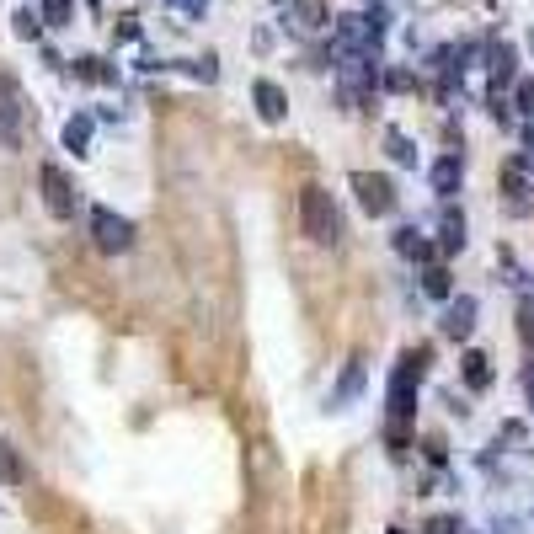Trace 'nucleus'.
Here are the masks:
<instances>
[{"mask_svg": "<svg viewBox=\"0 0 534 534\" xmlns=\"http://www.w3.org/2000/svg\"><path fill=\"white\" fill-rule=\"evenodd\" d=\"M422 364H428V353H406L396 374H390V390H385V406H390V444H406V422L417 412V385H422Z\"/></svg>", "mask_w": 534, "mask_h": 534, "instance_id": "obj_1", "label": "nucleus"}, {"mask_svg": "<svg viewBox=\"0 0 534 534\" xmlns=\"http://www.w3.org/2000/svg\"><path fill=\"white\" fill-rule=\"evenodd\" d=\"M300 230L310 235L316 246H337L342 241V214H337V198L326 187L310 182L300 193Z\"/></svg>", "mask_w": 534, "mask_h": 534, "instance_id": "obj_2", "label": "nucleus"}, {"mask_svg": "<svg viewBox=\"0 0 534 534\" xmlns=\"http://www.w3.org/2000/svg\"><path fill=\"white\" fill-rule=\"evenodd\" d=\"M27 139V97H22V81L0 70V145L6 150H22Z\"/></svg>", "mask_w": 534, "mask_h": 534, "instance_id": "obj_3", "label": "nucleus"}, {"mask_svg": "<svg viewBox=\"0 0 534 534\" xmlns=\"http://www.w3.org/2000/svg\"><path fill=\"white\" fill-rule=\"evenodd\" d=\"M374 86H380V59L374 54H353V59L337 65V91H342L348 107H364L374 97Z\"/></svg>", "mask_w": 534, "mask_h": 534, "instance_id": "obj_4", "label": "nucleus"}, {"mask_svg": "<svg viewBox=\"0 0 534 534\" xmlns=\"http://www.w3.org/2000/svg\"><path fill=\"white\" fill-rule=\"evenodd\" d=\"M91 241H97V251H107V257H118V251L134 246V219H123L113 209H91Z\"/></svg>", "mask_w": 534, "mask_h": 534, "instance_id": "obj_5", "label": "nucleus"}, {"mask_svg": "<svg viewBox=\"0 0 534 534\" xmlns=\"http://www.w3.org/2000/svg\"><path fill=\"white\" fill-rule=\"evenodd\" d=\"M38 187H43V209H49L54 219H75V203H81V193H75V182H70L54 161L38 171Z\"/></svg>", "mask_w": 534, "mask_h": 534, "instance_id": "obj_6", "label": "nucleus"}, {"mask_svg": "<svg viewBox=\"0 0 534 534\" xmlns=\"http://www.w3.org/2000/svg\"><path fill=\"white\" fill-rule=\"evenodd\" d=\"M353 193H358V203H364V214H374V219L396 214V182H390V177H374V171H353Z\"/></svg>", "mask_w": 534, "mask_h": 534, "instance_id": "obj_7", "label": "nucleus"}, {"mask_svg": "<svg viewBox=\"0 0 534 534\" xmlns=\"http://www.w3.org/2000/svg\"><path fill=\"white\" fill-rule=\"evenodd\" d=\"M284 22H289L300 38H316V33L332 27V0H289Z\"/></svg>", "mask_w": 534, "mask_h": 534, "instance_id": "obj_8", "label": "nucleus"}, {"mask_svg": "<svg viewBox=\"0 0 534 534\" xmlns=\"http://www.w3.org/2000/svg\"><path fill=\"white\" fill-rule=\"evenodd\" d=\"M428 182H433V193L449 203L454 193H460V182H465V161H460V155H438L433 171H428Z\"/></svg>", "mask_w": 534, "mask_h": 534, "instance_id": "obj_9", "label": "nucleus"}, {"mask_svg": "<svg viewBox=\"0 0 534 534\" xmlns=\"http://www.w3.org/2000/svg\"><path fill=\"white\" fill-rule=\"evenodd\" d=\"M251 102H257L262 123H284L289 118V97H284V86H278V81H257V86H251Z\"/></svg>", "mask_w": 534, "mask_h": 534, "instance_id": "obj_10", "label": "nucleus"}, {"mask_svg": "<svg viewBox=\"0 0 534 534\" xmlns=\"http://www.w3.org/2000/svg\"><path fill=\"white\" fill-rule=\"evenodd\" d=\"M470 332H476V300L460 294V300H449V310H444V337L449 342H465Z\"/></svg>", "mask_w": 534, "mask_h": 534, "instance_id": "obj_11", "label": "nucleus"}, {"mask_svg": "<svg viewBox=\"0 0 534 534\" xmlns=\"http://www.w3.org/2000/svg\"><path fill=\"white\" fill-rule=\"evenodd\" d=\"M460 374H465V385H470V390H486V385H492V358L470 348V353L460 358Z\"/></svg>", "mask_w": 534, "mask_h": 534, "instance_id": "obj_12", "label": "nucleus"}, {"mask_svg": "<svg viewBox=\"0 0 534 534\" xmlns=\"http://www.w3.org/2000/svg\"><path fill=\"white\" fill-rule=\"evenodd\" d=\"M438 241H444V251H460V246H465V214H460V209H444V214H438Z\"/></svg>", "mask_w": 534, "mask_h": 534, "instance_id": "obj_13", "label": "nucleus"}, {"mask_svg": "<svg viewBox=\"0 0 534 534\" xmlns=\"http://www.w3.org/2000/svg\"><path fill=\"white\" fill-rule=\"evenodd\" d=\"M422 294H428V300H454L449 267H438V262H428V267H422Z\"/></svg>", "mask_w": 534, "mask_h": 534, "instance_id": "obj_14", "label": "nucleus"}, {"mask_svg": "<svg viewBox=\"0 0 534 534\" xmlns=\"http://www.w3.org/2000/svg\"><path fill=\"white\" fill-rule=\"evenodd\" d=\"M358 390H364V364H348V369H342V380H337V390H332V406H353Z\"/></svg>", "mask_w": 534, "mask_h": 534, "instance_id": "obj_15", "label": "nucleus"}, {"mask_svg": "<svg viewBox=\"0 0 534 534\" xmlns=\"http://www.w3.org/2000/svg\"><path fill=\"white\" fill-rule=\"evenodd\" d=\"M27 481V465H22V454L0 438V486H22Z\"/></svg>", "mask_w": 534, "mask_h": 534, "instance_id": "obj_16", "label": "nucleus"}, {"mask_svg": "<svg viewBox=\"0 0 534 534\" xmlns=\"http://www.w3.org/2000/svg\"><path fill=\"white\" fill-rule=\"evenodd\" d=\"M396 251H401V257H417V262H433V246L422 241L412 225H401V230H396Z\"/></svg>", "mask_w": 534, "mask_h": 534, "instance_id": "obj_17", "label": "nucleus"}, {"mask_svg": "<svg viewBox=\"0 0 534 534\" xmlns=\"http://www.w3.org/2000/svg\"><path fill=\"white\" fill-rule=\"evenodd\" d=\"M86 145H91V113H75V118L65 123V150L86 155Z\"/></svg>", "mask_w": 534, "mask_h": 534, "instance_id": "obj_18", "label": "nucleus"}, {"mask_svg": "<svg viewBox=\"0 0 534 534\" xmlns=\"http://www.w3.org/2000/svg\"><path fill=\"white\" fill-rule=\"evenodd\" d=\"M513 65H518V54L508 49V43H497V49H492V86H497V91L513 81Z\"/></svg>", "mask_w": 534, "mask_h": 534, "instance_id": "obj_19", "label": "nucleus"}, {"mask_svg": "<svg viewBox=\"0 0 534 534\" xmlns=\"http://www.w3.org/2000/svg\"><path fill=\"white\" fill-rule=\"evenodd\" d=\"M385 150H390V161H396V166H417V145H412V139H406L401 129L385 134Z\"/></svg>", "mask_w": 534, "mask_h": 534, "instance_id": "obj_20", "label": "nucleus"}, {"mask_svg": "<svg viewBox=\"0 0 534 534\" xmlns=\"http://www.w3.org/2000/svg\"><path fill=\"white\" fill-rule=\"evenodd\" d=\"M75 75H81V81H97V86H113L118 81V70H107L102 59H75Z\"/></svg>", "mask_w": 534, "mask_h": 534, "instance_id": "obj_21", "label": "nucleus"}, {"mask_svg": "<svg viewBox=\"0 0 534 534\" xmlns=\"http://www.w3.org/2000/svg\"><path fill=\"white\" fill-rule=\"evenodd\" d=\"M49 27H70V17H75V0H43V11H38Z\"/></svg>", "mask_w": 534, "mask_h": 534, "instance_id": "obj_22", "label": "nucleus"}, {"mask_svg": "<svg viewBox=\"0 0 534 534\" xmlns=\"http://www.w3.org/2000/svg\"><path fill=\"white\" fill-rule=\"evenodd\" d=\"M502 182H508V193H513V203H518V209H524V166H518V161H508V171H502Z\"/></svg>", "mask_w": 534, "mask_h": 534, "instance_id": "obj_23", "label": "nucleus"}, {"mask_svg": "<svg viewBox=\"0 0 534 534\" xmlns=\"http://www.w3.org/2000/svg\"><path fill=\"white\" fill-rule=\"evenodd\" d=\"M38 33H43V17H38V11H17V38L33 43Z\"/></svg>", "mask_w": 534, "mask_h": 534, "instance_id": "obj_24", "label": "nucleus"}, {"mask_svg": "<svg viewBox=\"0 0 534 534\" xmlns=\"http://www.w3.org/2000/svg\"><path fill=\"white\" fill-rule=\"evenodd\" d=\"M380 81H385L390 91H412V86H417V75H412V70H385Z\"/></svg>", "mask_w": 534, "mask_h": 534, "instance_id": "obj_25", "label": "nucleus"}, {"mask_svg": "<svg viewBox=\"0 0 534 534\" xmlns=\"http://www.w3.org/2000/svg\"><path fill=\"white\" fill-rule=\"evenodd\" d=\"M422 534H460V518L454 513H438V518H428V529Z\"/></svg>", "mask_w": 534, "mask_h": 534, "instance_id": "obj_26", "label": "nucleus"}, {"mask_svg": "<svg viewBox=\"0 0 534 534\" xmlns=\"http://www.w3.org/2000/svg\"><path fill=\"white\" fill-rule=\"evenodd\" d=\"M187 70H193L198 81H214V75H219V59H214V54H203V59H193Z\"/></svg>", "mask_w": 534, "mask_h": 534, "instance_id": "obj_27", "label": "nucleus"}, {"mask_svg": "<svg viewBox=\"0 0 534 534\" xmlns=\"http://www.w3.org/2000/svg\"><path fill=\"white\" fill-rule=\"evenodd\" d=\"M171 6H177L182 17H203V11H209V0H171Z\"/></svg>", "mask_w": 534, "mask_h": 534, "instance_id": "obj_28", "label": "nucleus"}, {"mask_svg": "<svg viewBox=\"0 0 534 534\" xmlns=\"http://www.w3.org/2000/svg\"><path fill=\"white\" fill-rule=\"evenodd\" d=\"M118 38H123V43H134V38H139V22H134V17H123V22H118Z\"/></svg>", "mask_w": 534, "mask_h": 534, "instance_id": "obj_29", "label": "nucleus"}, {"mask_svg": "<svg viewBox=\"0 0 534 534\" xmlns=\"http://www.w3.org/2000/svg\"><path fill=\"white\" fill-rule=\"evenodd\" d=\"M524 145H529V155H534V123H529V129H524Z\"/></svg>", "mask_w": 534, "mask_h": 534, "instance_id": "obj_30", "label": "nucleus"}, {"mask_svg": "<svg viewBox=\"0 0 534 534\" xmlns=\"http://www.w3.org/2000/svg\"><path fill=\"white\" fill-rule=\"evenodd\" d=\"M529 401H534V358H529Z\"/></svg>", "mask_w": 534, "mask_h": 534, "instance_id": "obj_31", "label": "nucleus"}]
</instances>
